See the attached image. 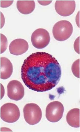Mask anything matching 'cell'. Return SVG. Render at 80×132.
Returning <instances> with one entry per match:
<instances>
[{
  "label": "cell",
  "instance_id": "cell-2",
  "mask_svg": "<svg viewBox=\"0 0 80 132\" xmlns=\"http://www.w3.org/2000/svg\"><path fill=\"white\" fill-rule=\"evenodd\" d=\"M73 30L72 25L70 22L61 21L54 24L53 29V34L56 40L63 41L69 38L72 34Z\"/></svg>",
  "mask_w": 80,
  "mask_h": 132
},
{
  "label": "cell",
  "instance_id": "cell-4",
  "mask_svg": "<svg viewBox=\"0 0 80 132\" xmlns=\"http://www.w3.org/2000/svg\"><path fill=\"white\" fill-rule=\"evenodd\" d=\"M20 112L19 108L15 104L7 103L3 105L1 108V116L4 121L13 123L19 119Z\"/></svg>",
  "mask_w": 80,
  "mask_h": 132
},
{
  "label": "cell",
  "instance_id": "cell-17",
  "mask_svg": "<svg viewBox=\"0 0 80 132\" xmlns=\"http://www.w3.org/2000/svg\"><path fill=\"white\" fill-rule=\"evenodd\" d=\"M39 3L43 5H47L50 4L52 1H38Z\"/></svg>",
  "mask_w": 80,
  "mask_h": 132
},
{
  "label": "cell",
  "instance_id": "cell-1",
  "mask_svg": "<svg viewBox=\"0 0 80 132\" xmlns=\"http://www.w3.org/2000/svg\"><path fill=\"white\" fill-rule=\"evenodd\" d=\"M21 72L23 82L29 89L43 92L51 90L57 85L61 70L58 61L52 55L37 52L25 60Z\"/></svg>",
  "mask_w": 80,
  "mask_h": 132
},
{
  "label": "cell",
  "instance_id": "cell-8",
  "mask_svg": "<svg viewBox=\"0 0 80 132\" xmlns=\"http://www.w3.org/2000/svg\"><path fill=\"white\" fill-rule=\"evenodd\" d=\"M76 7L75 1H56L55 7L57 13L61 16H67L72 15L74 12Z\"/></svg>",
  "mask_w": 80,
  "mask_h": 132
},
{
  "label": "cell",
  "instance_id": "cell-7",
  "mask_svg": "<svg viewBox=\"0 0 80 132\" xmlns=\"http://www.w3.org/2000/svg\"><path fill=\"white\" fill-rule=\"evenodd\" d=\"M7 95L11 99L15 101L21 100L24 95V88L21 83L17 80L10 81L7 86Z\"/></svg>",
  "mask_w": 80,
  "mask_h": 132
},
{
  "label": "cell",
  "instance_id": "cell-16",
  "mask_svg": "<svg viewBox=\"0 0 80 132\" xmlns=\"http://www.w3.org/2000/svg\"><path fill=\"white\" fill-rule=\"evenodd\" d=\"M74 48L75 51L79 54V37L76 40L74 44Z\"/></svg>",
  "mask_w": 80,
  "mask_h": 132
},
{
  "label": "cell",
  "instance_id": "cell-13",
  "mask_svg": "<svg viewBox=\"0 0 80 132\" xmlns=\"http://www.w3.org/2000/svg\"><path fill=\"white\" fill-rule=\"evenodd\" d=\"M72 72L75 76L79 78V59L74 62L72 67Z\"/></svg>",
  "mask_w": 80,
  "mask_h": 132
},
{
  "label": "cell",
  "instance_id": "cell-11",
  "mask_svg": "<svg viewBox=\"0 0 80 132\" xmlns=\"http://www.w3.org/2000/svg\"><path fill=\"white\" fill-rule=\"evenodd\" d=\"M80 110L78 108L71 110L67 113L66 120L67 123L72 127L79 128V123Z\"/></svg>",
  "mask_w": 80,
  "mask_h": 132
},
{
  "label": "cell",
  "instance_id": "cell-14",
  "mask_svg": "<svg viewBox=\"0 0 80 132\" xmlns=\"http://www.w3.org/2000/svg\"><path fill=\"white\" fill-rule=\"evenodd\" d=\"M8 46V41L6 37L1 34V54L4 52L7 49Z\"/></svg>",
  "mask_w": 80,
  "mask_h": 132
},
{
  "label": "cell",
  "instance_id": "cell-5",
  "mask_svg": "<svg viewBox=\"0 0 80 132\" xmlns=\"http://www.w3.org/2000/svg\"><path fill=\"white\" fill-rule=\"evenodd\" d=\"M64 111L63 105L60 102L55 101L49 103L46 110L47 120L52 122H56L62 118Z\"/></svg>",
  "mask_w": 80,
  "mask_h": 132
},
{
  "label": "cell",
  "instance_id": "cell-12",
  "mask_svg": "<svg viewBox=\"0 0 80 132\" xmlns=\"http://www.w3.org/2000/svg\"><path fill=\"white\" fill-rule=\"evenodd\" d=\"M17 9L21 13L28 14L31 13L35 7V2L33 1H18L17 3Z\"/></svg>",
  "mask_w": 80,
  "mask_h": 132
},
{
  "label": "cell",
  "instance_id": "cell-15",
  "mask_svg": "<svg viewBox=\"0 0 80 132\" xmlns=\"http://www.w3.org/2000/svg\"><path fill=\"white\" fill-rule=\"evenodd\" d=\"M14 1H1V7L2 8H7L9 7L13 3Z\"/></svg>",
  "mask_w": 80,
  "mask_h": 132
},
{
  "label": "cell",
  "instance_id": "cell-6",
  "mask_svg": "<svg viewBox=\"0 0 80 132\" xmlns=\"http://www.w3.org/2000/svg\"><path fill=\"white\" fill-rule=\"evenodd\" d=\"M50 37L48 31L42 28L36 29L33 33L31 41L33 46L39 49L44 48L50 43Z\"/></svg>",
  "mask_w": 80,
  "mask_h": 132
},
{
  "label": "cell",
  "instance_id": "cell-3",
  "mask_svg": "<svg viewBox=\"0 0 80 132\" xmlns=\"http://www.w3.org/2000/svg\"><path fill=\"white\" fill-rule=\"evenodd\" d=\"M24 117L26 122L34 125L39 123L42 117V112L40 107L35 103L26 104L23 109Z\"/></svg>",
  "mask_w": 80,
  "mask_h": 132
},
{
  "label": "cell",
  "instance_id": "cell-9",
  "mask_svg": "<svg viewBox=\"0 0 80 132\" xmlns=\"http://www.w3.org/2000/svg\"><path fill=\"white\" fill-rule=\"evenodd\" d=\"M28 48L27 42L21 39H17L12 41L9 47L10 54L15 55H21L25 53Z\"/></svg>",
  "mask_w": 80,
  "mask_h": 132
},
{
  "label": "cell",
  "instance_id": "cell-10",
  "mask_svg": "<svg viewBox=\"0 0 80 132\" xmlns=\"http://www.w3.org/2000/svg\"><path fill=\"white\" fill-rule=\"evenodd\" d=\"M1 78L3 79L10 78L13 73V65L9 60L7 58H1Z\"/></svg>",
  "mask_w": 80,
  "mask_h": 132
}]
</instances>
